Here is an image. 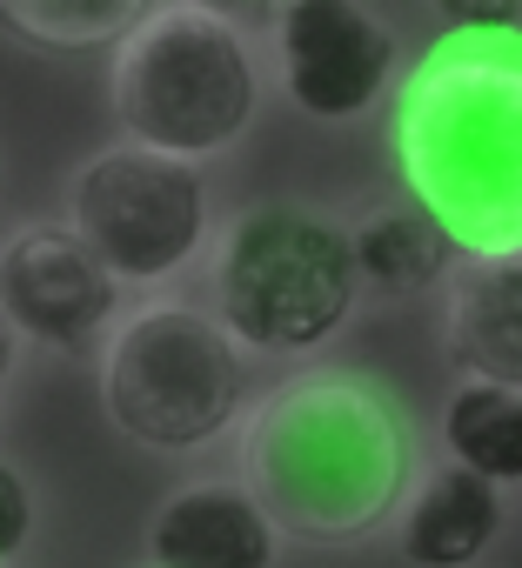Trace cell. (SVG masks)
Returning <instances> with one entry per match:
<instances>
[{"mask_svg":"<svg viewBox=\"0 0 522 568\" xmlns=\"http://www.w3.org/2000/svg\"><path fill=\"white\" fill-rule=\"evenodd\" d=\"M234 475L295 548H362L402 521L422 468L402 395L362 368H302L254 395Z\"/></svg>","mask_w":522,"mask_h":568,"instance_id":"cell-1","label":"cell"},{"mask_svg":"<svg viewBox=\"0 0 522 568\" xmlns=\"http://www.w3.org/2000/svg\"><path fill=\"white\" fill-rule=\"evenodd\" d=\"M21 348H28V342L14 335V322H8V315H0V402L14 395V375H21Z\"/></svg>","mask_w":522,"mask_h":568,"instance_id":"cell-17","label":"cell"},{"mask_svg":"<svg viewBox=\"0 0 522 568\" xmlns=\"http://www.w3.org/2000/svg\"><path fill=\"white\" fill-rule=\"evenodd\" d=\"M389 154L462 261L522 247V34H449L395 88Z\"/></svg>","mask_w":522,"mask_h":568,"instance_id":"cell-2","label":"cell"},{"mask_svg":"<svg viewBox=\"0 0 522 568\" xmlns=\"http://www.w3.org/2000/svg\"><path fill=\"white\" fill-rule=\"evenodd\" d=\"M282 528L241 475H194L148 515V568H275Z\"/></svg>","mask_w":522,"mask_h":568,"instance_id":"cell-9","label":"cell"},{"mask_svg":"<svg viewBox=\"0 0 522 568\" xmlns=\"http://www.w3.org/2000/svg\"><path fill=\"white\" fill-rule=\"evenodd\" d=\"M449 34H522V0H455L442 8Z\"/></svg>","mask_w":522,"mask_h":568,"instance_id":"cell-16","label":"cell"},{"mask_svg":"<svg viewBox=\"0 0 522 568\" xmlns=\"http://www.w3.org/2000/svg\"><path fill=\"white\" fill-rule=\"evenodd\" d=\"M355 234V267H362V288L369 295H422V288H442L455 274V241L422 214V207H382L369 221L349 227Z\"/></svg>","mask_w":522,"mask_h":568,"instance_id":"cell-12","label":"cell"},{"mask_svg":"<svg viewBox=\"0 0 522 568\" xmlns=\"http://www.w3.org/2000/svg\"><path fill=\"white\" fill-rule=\"evenodd\" d=\"M0 315L48 355H101L128 315V288L68 221H28L0 234Z\"/></svg>","mask_w":522,"mask_h":568,"instance_id":"cell-8","label":"cell"},{"mask_svg":"<svg viewBox=\"0 0 522 568\" xmlns=\"http://www.w3.org/2000/svg\"><path fill=\"white\" fill-rule=\"evenodd\" d=\"M502 535V488L442 462L415 481L402 521H395V555L409 568H475Z\"/></svg>","mask_w":522,"mask_h":568,"instance_id":"cell-11","label":"cell"},{"mask_svg":"<svg viewBox=\"0 0 522 568\" xmlns=\"http://www.w3.org/2000/svg\"><path fill=\"white\" fill-rule=\"evenodd\" d=\"M148 14V0H14L0 28L34 48H121Z\"/></svg>","mask_w":522,"mask_h":568,"instance_id":"cell-14","label":"cell"},{"mask_svg":"<svg viewBox=\"0 0 522 568\" xmlns=\"http://www.w3.org/2000/svg\"><path fill=\"white\" fill-rule=\"evenodd\" d=\"M101 415L148 455H201L241 435L254 408V355L188 295H141L94 355Z\"/></svg>","mask_w":522,"mask_h":568,"instance_id":"cell-5","label":"cell"},{"mask_svg":"<svg viewBox=\"0 0 522 568\" xmlns=\"http://www.w3.org/2000/svg\"><path fill=\"white\" fill-rule=\"evenodd\" d=\"M108 108L121 141L208 168L234 154L261 114V61L241 14L208 0H154L114 48Z\"/></svg>","mask_w":522,"mask_h":568,"instance_id":"cell-3","label":"cell"},{"mask_svg":"<svg viewBox=\"0 0 522 568\" xmlns=\"http://www.w3.org/2000/svg\"><path fill=\"white\" fill-rule=\"evenodd\" d=\"M442 348L462 382L522 395V247L455 261V274L442 281Z\"/></svg>","mask_w":522,"mask_h":568,"instance_id":"cell-10","label":"cell"},{"mask_svg":"<svg viewBox=\"0 0 522 568\" xmlns=\"http://www.w3.org/2000/svg\"><path fill=\"white\" fill-rule=\"evenodd\" d=\"M362 302L355 234L302 201H248L221 221L208 254V308L221 328L269 362L329 348Z\"/></svg>","mask_w":522,"mask_h":568,"instance_id":"cell-4","label":"cell"},{"mask_svg":"<svg viewBox=\"0 0 522 568\" xmlns=\"http://www.w3.org/2000/svg\"><path fill=\"white\" fill-rule=\"evenodd\" d=\"M269 61L282 101L322 128L369 121L402 88V41L362 0H282L269 8Z\"/></svg>","mask_w":522,"mask_h":568,"instance_id":"cell-7","label":"cell"},{"mask_svg":"<svg viewBox=\"0 0 522 568\" xmlns=\"http://www.w3.org/2000/svg\"><path fill=\"white\" fill-rule=\"evenodd\" d=\"M61 221L94 247V261L134 302L174 295L214 254V234H221L208 174L134 141H108L68 174Z\"/></svg>","mask_w":522,"mask_h":568,"instance_id":"cell-6","label":"cell"},{"mask_svg":"<svg viewBox=\"0 0 522 568\" xmlns=\"http://www.w3.org/2000/svg\"><path fill=\"white\" fill-rule=\"evenodd\" d=\"M34 488H28V475L0 455V568H14V555L34 541Z\"/></svg>","mask_w":522,"mask_h":568,"instance_id":"cell-15","label":"cell"},{"mask_svg":"<svg viewBox=\"0 0 522 568\" xmlns=\"http://www.w3.org/2000/svg\"><path fill=\"white\" fill-rule=\"evenodd\" d=\"M141 568H148V561H141Z\"/></svg>","mask_w":522,"mask_h":568,"instance_id":"cell-18","label":"cell"},{"mask_svg":"<svg viewBox=\"0 0 522 568\" xmlns=\"http://www.w3.org/2000/svg\"><path fill=\"white\" fill-rule=\"evenodd\" d=\"M442 448L455 468L495 488H522V395L495 382H462L442 402Z\"/></svg>","mask_w":522,"mask_h":568,"instance_id":"cell-13","label":"cell"}]
</instances>
